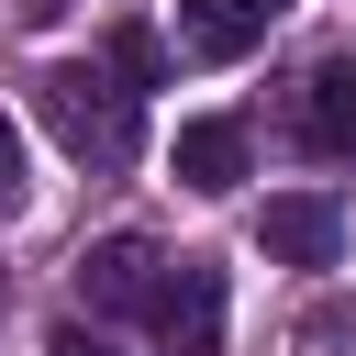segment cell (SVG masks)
Instances as JSON below:
<instances>
[{"instance_id":"6da1fadb","label":"cell","mask_w":356,"mask_h":356,"mask_svg":"<svg viewBox=\"0 0 356 356\" xmlns=\"http://www.w3.org/2000/svg\"><path fill=\"white\" fill-rule=\"evenodd\" d=\"M33 111H44V134H56L78 167H134V100H122L100 67H44V78H33Z\"/></svg>"},{"instance_id":"7a4b0ae2","label":"cell","mask_w":356,"mask_h":356,"mask_svg":"<svg viewBox=\"0 0 356 356\" xmlns=\"http://www.w3.org/2000/svg\"><path fill=\"white\" fill-rule=\"evenodd\" d=\"M156 345L167 356H222V267H200V256H178L167 278H156Z\"/></svg>"},{"instance_id":"3957f363","label":"cell","mask_w":356,"mask_h":356,"mask_svg":"<svg viewBox=\"0 0 356 356\" xmlns=\"http://www.w3.org/2000/svg\"><path fill=\"white\" fill-rule=\"evenodd\" d=\"M156 278H167V256H156L145 234H100V245L78 256V300H89V312H156Z\"/></svg>"},{"instance_id":"277c9868","label":"cell","mask_w":356,"mask_h":356,"mask_svg":"<svg viewBox=\"0 0 356 356\" xmlns=\"http://www.w3.org/2000/svg\"><path fill=\"white\" fill-rule=\"evenodd\" d=\"M256 245H267L278 267H334V256H345V211H334L323 189H289V200H267Z\"/></svg>"},{"instance_id":"5b68a950","label":"cell","mask_w":356,"mask_h":356,"mask_svg":"<svg viewBox=\"0 0 356 356\" xmlns=\"http://www.w3.org/2000/svg\"><path fill=\"white\" fill-rule=\"evenodd\" d=\"M245 167H256V134L234 122V111H200V122H178V178L189 189H245Z\"/></svg>"},{"instance_id":"8992f818","label":"cell","mask_w":356,"mask_h":356,"mask_svg":"<svg viewBox=\"0 0 356 356\" xmlns=\"http://www.w3.org/2000/svg\"><path fill=\"white\" fill-rule=\"evenodd\" d=\"M300 145L312 156H356V56H323L312 78H300Z\"/></svg>"},{"instance_id":"52a82bcc","label":"cell","mask_w":356,"mask_h":356,"mask_svg":"<svg viewBox=\"0 0 356 356\" xmlns=\"http://www.w3.org/2000/svg\"><path fill=\"white\" fill-rule=\"evenodd\" d=\"M267 22H278V11H256V0H178V44H189L200 67L256 56V44H267Z\"/></svg>"},{"instance_id":"ba28073f","label":"cell","mask_w":356,"mask_h":356,"mask_svg":"<svg viewBox=\"0 0 356 356\" xmlns=\"http://www.w3.org/2000/svg\"><path fill=\"white\" fill-rule=\"evenodd\" d=\"M100 78H111L122 100H145V89H167V44H156L145 22H111V33H100Z\"/></svg>"},{"instance_id":"9c48e42d","label":"cell","mask_w":356,"mask_h":356,"mask_svg":"<svg viewBox=\"0 0 356 356\" xmlns=\"http://www.w3.org/2000/svg\"><path fill=\"white\" fill-rule=\"evenodd\" d=\"M44 356H122V345H111L100 323H56V334H44Z\"/></svg>"},{"instance_id":"30bf717a","label":"cell","mask_w":356,"mask_h":356,"mask_svg":"<svg viewBox=\"0 0 356 356\" xmlns=\"http://www.w3.org/2000/svg\"><path fill=\"white\" fill-rule=\"evenodd\" d=\"M11 200H22V134L0 122V211H11Z\"/></svg>"},{"instance_id":"8fae6325","label":"cell","mask_w":356,"mask_h":356,"mask_svg":"<svg viewBox=\"0 0 356 356\" xmlns=\"http://www.w3.org/2000/svg\"><path fill=\"white\" fill-rule=\"evenodd\" d=\"M256 11H289V0H256Z\"/></svg>"}]
</instances>
